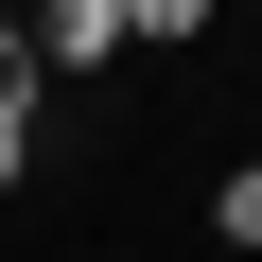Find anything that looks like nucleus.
<instances>
[{"label": "nucleus", "instance_id": "nucleus-4", "mask_svg": "<svg viewBox=\"0 0 262 262\" xmlns=\"http://www.w3.org/2000/svg\"><path fill=\"white\" fill-rule=\"evenodd\" d=\"M122 35H140V53H175V35H210V0H122Z\"/></svg>", "mask_w": 262, "mask_h": 262}, {"label": "nucleus", "instance_id": "nucleus-3", "mask_svg": "<svg viewBox=\"0 0 262 262\" xmlns=\"http://www.w3.org/2000/svg\"><path fill=\"white\" fill-rule=\"evenodd\" d=\"M35 70H53L35 53V0H0V105H35Z\"/></svg>", "mask_w": 262, "mask_h": 262}, {"label": "nucleus", "instance_id": "nucleus-5", "mask_svg": "<svg viewBox=\"0 0 262 262\" xmlns=\"http://www.w3.org/2000/svg\"><path fill=\"white\" fill-rule=\"evenodd\" d=\"M18 175H35V105H0V192H18Z\"/></svg>", "mask_w": 262, "mask_h": 262}, {"label": "nucleus", "instance_id": "nucleus-1", "mask_svg": "<svg viewBox=\"0 0 262 262\" xmlns=\"http://www.w3.org/2000/svg\"><path fill=\"white\" fill-rule=\"evenodd\" d=\"M35 53L53 70H105V53H140V35H122V0H35Z\"/></svg>", "mask_w": 262, "mask_h": 262}, {"label": "nucleus", "instance_id": "nucleus-2", "mask_svg": "<svg viewBox=\"0 0 262 262\" xmlns=\"http://www.w3.org/2000/svg\"><path fill=\"white\" fill-rule=\"evenodd\" d=\"M210 227H227V245H245V262H262V140H245V158H227V175H210Z\"/></svg>", "mask_w": 262, "mask_h": 262}, {"label": "nucleus", "instance_id": "nucleus-6", "mask_svg": "<svg viewBox=\"0 0 262 262\" xmlns=\"http://www.w3.org/2000/svg\"><path fill=\"white\" fill-rule=\"evenodd\" d=\"M210 18H227V0H210Z\"/></svg>", "mask_w": 262, "mask_h": 262}]
</instances>
